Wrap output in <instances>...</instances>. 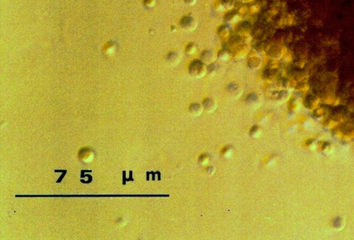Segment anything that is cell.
Instances as JSON below:
<instances>
[{
    "label": "cell",
    "instance_id": "6da1fadb",
    "mask_svg": "<svg viewBox=\"0 0 354 240\" xmlns=\"http://www.w3.org/2000/svg\"><path fill=\"white\" fill-rule=\"evenodd\" d=\"M190 74L192 76L199 78L203 76L206 72V66L205 64L200 61H195L190 66Z\"/></svg>",
    "mask_w": 354,
    "mask_h": 240
},
{
    "label": "cell",
    "instance_id": "7a4b0ae2",
    "mask_svg": "<svg viewBox=\"0 0 354 240\" xmlns=\"http://www.w3.org/2000/svg\"><path fill=\"white\" fill-rule=\"evenodd\" d=\"M181 26L185 30H192L196 28V22H195V19L190 17H186L181 22Z\"/></svg>",
    "mask_w": 354,
    "mask_h": 240
},
{
    "label": "cell",
    "instance_id": "3957f363",
    "mask_svg": "<svg viewBox=\"0 0 354 240\" xmlns=\"http://www.w3.org/2000/svg\"><path fill=\"white\" fill-rule=\"evenodd\" d=\"M167 60L172 65H176L179 62V56L176 53H172L169 55Z\"/></svg>",
    "mask_w": 354,
    "mask_h": 240
},
{
    "label": "cell",
    "instance_id": "277c9868",
    "mask_svg": "<svg viewBox=\"0 0 354 240\" xmlns=\"http://www.w3.org/2000/svg\"><path fill=\"white\" fill-rule=\"evenodd\" d=\"M213 105H214V103H213V101H212L211 100H206V101L204 102V107H206L207 110H209V108H212L213 107Z\"/></svg>",
    "mask_w": 354,
    "mask_h": 240
},
{
    "label": "cell",
    "instance_id": "5b68a950",
    "mask_svg": "<svg viewBox=\"0 0 354 240\" xmlns=\"http://www.w3.org/2000/svg\"><path fill=\"white\" fill-rule=\"evenodd\" d=\"M156 0H145V4L147 6H153L155 4Z\"/></svg>",
    "mask_w": 354,
    "mask_h": 240
},
{
    "label": "cell",
    "instance_id": "8992f818",
    "mask_svg": "<svg viewBox=\"0 0 354 240\" xmlns=\"http://www.w3.org/2000/svg\"><path fill=\"white\" fill-rule=\"evenodd\" d=\"M184 2L185 4H187L188 6H193L195 4L196 0H184Z\"/></svg>",
    "mask_w": 354,
    "mask_h": 240
},
{
    "label": "cell",
    "instance_id": "52a82bcc",
    "mask_svg": "<svg viewBox=\"0 0 354 240\" xmlns=\"http://www.w3.org/2000/svg\"><path fill=\"white\" fill-rule=\"evenodd\" d=\"M227 53H226V51H222L221 53H220L219 55H222V56H219V58H221V60H226V58H227V57H225V55H227Z\"/></svg>",
    "mask_w": 354,
    "mask_h": 240
}]
</instances>
